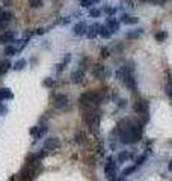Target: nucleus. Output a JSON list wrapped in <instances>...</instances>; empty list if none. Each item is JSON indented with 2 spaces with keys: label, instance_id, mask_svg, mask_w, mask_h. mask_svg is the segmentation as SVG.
I'll use <instances>...</instances> for the list:
<instances>
[{
  "label": "nucleus",
  "instance_id": "f257e3e1",
  "mask_svg": "<svg viewBox=\"0 0 172 181\" xmlns=\"http://www.w3.org/2000/svg\"><path fill=\"white\" fill-rule=\"evenodd\" d=\"M142 122L140 121H135V119H122L119 124H118V135L122 143L126 145H133L140 140L142 137Z\"/></svg>",
  "mask_w": 172,
  "mask_h": 181
},
{
  "label": "nucleus",
  "instance_id": "f03ea898",
  "mask_svg": "<svg viewBox=\"0 0 172 181\" xmlns=\"http://www.w3.org/2000/svg\"><path fill=\"white\" fill-rule=\"evenodd\" d=\"M83 119L88 124V127L91 128L92 131H97L100 127V113L97 112L94 107L83 110Z\"/></svg>",
  "mask_w": 172,
  "mask_h": 181
},
{
  "label": "nucleus",
  "instance_id": "7ed1b4c3",
  "mask_svg": "<svg viewBox=\"0 0 172 181\" xmlns=\"http://www.w3.org/2000/svg\"><path fill=\"white\" fill-rule=\"evenodd\" d=\"M135 112L138 113L140 118H143V122H148L149 119V104L147 100L139 98L138 101L135 103Z\"/></svg>",
  "mask_w": 172,
  "mask_h": 181
},
{
  "label": "nucleus",
  "instance_id": "20e7f679",
  "mask_svg": "<svg viewBox=\"0 0 172 181\" xmlns=\"http://www.w3.org/2000/svg\"><path fill=\"white\" fill-rule=\"evenodd\" d=\"M104 172H106V178L107 181H116L118 180V168L115 163L113 157H109L104 163Z\"/></svg>",
  "mask_w": 172,
  "mask_h": 181
},
{
  "label": "nucleus",
  "instance_id": "39448f33",
  "mask_svg": "<svg viewBox=\"0 0 172 181\" xmlns=\"http://www.w3.org/2000/svg\"><path fill=\"white\" fill-rule=\"evenodd\" d=\"M69 104V100L67 95H64V94H57L56 97H55V106H56V109H60V110H65L67 107H68Z\"/></svg>",
  "mask_w": 172,
  "mask_h": 181
},
{
  "label": "nucleus",
  "instance_id": "423d86ee",
  "mask_svg": "<svg viewBox=\"0 0 172 181\" xmlns=\"http://www.w3.org/2000/svg\"><path fill=\"white\" fill-rule=\"evenodd\" d=\"M59 147H60V140L57 137H48V139H46V142H44V149H47V151L57 149Z\"/></svg>",
  "mask_w": 172,
  "mask_h": 181
},
{
  "label": "nucleus",
  "instance_id": "0eeeda50",
  "mask_svg": "<svg viewBox=\"0 0 172 181\" xmlns=\"http://www.w3.org/2000/svg\"><path fill=\"white\" fill-rule=\"evenodd\" d=\"M33 174H35L33 168L27 165V166H26V168L20 172V180H21V181H32V178L35 177Z\"/></svg>",
  "mask_w": 172,
  "mask_h": 181
},
{
  "label": "nucleus",
  "instance_id": "6e6552de",
  "mask_svg": "<svg viewBox=\"0 0 172 181\" xmlns=\"http://www.w3.org/2000/svg\"><path fill=\"white\" fill-rule=\"evenodd\" d=\"M124 83H126V86L130 90H133V92H136V89H138V85H136V79L133 77V74L131 73H128V74H126V77H124Z\"/></svg>",
  "mask_w": 172,
  "mask_h": 181
},
{
  "label": "nucleus",
  "instance_id": "1a4fd4ad",
  "mask_svg": "<svg viewBox=\"0 0 172 181\" xmlns=\"http://www.w3.org/2000/svg\"><path fill=\"white\" fill-rule=\"evenodd\" d=\"M73 32H74V35H77V36H82V35L88 33V26H86V23H85V21H79L77 24H74Z\"/></svg>",
  "mask_w": 172,
  "mask_h": 181
},
{
  "label": "nucleus",
  "instance_id": "9d476101",
  "mask_svg": "<svg viewBox=\"0 0 172 181\" xmlns=\"http://www.w3.org/2000/svg\"><path fill=\"white\" fill-rule=\"evenodd\" d=\"M100 29H101V24H98V23H94L91 27H88V38L89 39H94L97 35H100Z\"/></svg>",
  "mask_w": 172,
  "mask_h": 181
},
{
  "label": "nucleus",
  "instance_id": "9b49d317",
  "mask_svg": "<svg viewBox=\"0 0 172 181\" xmlns=\"http://www.w3.org/2000/svg\"><path fill=\"white\" fill-rule=\"evenodd\" d=\"M14 39H15V33H14V32H11V30H9V32L6 30V32H3V33L0 35V42H2V44L12 42Z\"/></svg>",
  "mask_w": 172,
  "mask_h": 181
},
{
  "label": "nucleus",
  "instance_id": "f8f14e48",
  "mask_svg": "<svg viewBox=\"0 0 172 181\" xmlns=\"http://www.w3.org/2000/svg\"><path fill=\"white\" fill-rule=\"evenodd\" d=\"M106 26H107V27L112 30V33L119 30V21H116V18H113V17L107 18V24H106Z\"/></svg>",
  "mask_w": 172,
  "mask_h": 181
},
{
  "label": "nucleus",
  "instance_id": "ddd939ff",
  "mask_svg": "<svg viewBox=\"0 0 172 181\" xmlns=\"http://www.w3.org/2000/svg\"><path fill=\"white\" fill-rule=\"evenodd\" d=\"M83 77H85L83 69H76V71L71 74V80H73V83H82V82H83Z\"/></svg>",
  "mask_w": 172,
  "mask_h": 181
},
{
  "label": "nucleus",
  "instance_id": "4468645a",
  "mask_svg": "<svg viewBox=\"0 0 172 181\" xmlns=\"http://www.w3.org/2000/svg\"><path fill=\"white\" fill-rule=\"evenodd\" d=\"M11 98H14V94L11 92V89H8V88H2L0 89V101L11 100Z\"/></svg>",
  "mask_w": 172,
  "mask_h": 181
},
{
  "label": "nucleus",
  "instance_id": "2eb2a0df",
  "mask_svg": "<svg viewBox=\"0 0 172 181\" xmlns=\"http://www.w3.org/2000/svg\"><path fill=\"white\" fill-rule=\"evenodd\" d=\"M130 158H133V154L128 152V151H122V152H119V154L116 156V160H118L119 163H124V161L130 160Z\"/></svg>",
  "mask_w": 172,
  "mask_h": 181
},
{
  "label": "nucleus",
  "instance_id": "dca6fc26",
  "mask_svg": "<svg viewBox=\"0 0 172 181\" xmlns=\"http://www.w3.org/2000/svg\"><path fill=\"white\" fill-rule=\"evenodd\" d=\"M11 62L9 60H0V76H5L8 71H9V68H11Z\"/></svg>",
  "mask_w": 172,
  "mask_h": 181
},
{
  "label": "nucleus",
  "instance_id": "f3484780",
  "mask_svg": "<svg viewBox=\"0 0 172 181\" xmlns=\"http://www.w3.org/2000/svg\"><path fill=\"white\" fill-rule=\"evenodd\" d=\"M138 21H139L138 17H128L127 14H124L121 17V23H126V24H136Z\"/></svg>",
  "mask_w": 172,
  "mask_h": 181
},
{
  "label": "nucleus",
  "instance_id": "a211bd4d",
  "mask_svg": "<svg viewBox=\"0 0 172 181\" xmlns=\"http://www.w3.org/2000/svg\"><path fill=\"white\" fill-rule=\"evenodd\" d=\"M100 36H101V38H106V39H109V38L112 36V30H110L107 26H101V29H100Z\"/></svg>",
  "mask_w": 172,
  "mask_h": 181
},
{
  "label": "nucleus",
  "instance_id": "6ab92c4d",
  "mask_svg": "<svg viewBox=\"0 0 172 181\" xmlns=\"http://www.w3.org/2000/svg\"><path fill=\"white\" fill-rule=\"evenodd\" d=\"M142 33H143V30H142V29H135V30L128 32L126 36L128 38V39H136V38H139V36H140Z\"/></svg>",
  "mask_w": 172,
  "mask_h": 181
},
{
  "label": "nucleus",
  "instance_id": "aec40b11",
  "mask_svg": "<svg viewBox=\"0 0 172 181\" xmlns=\"http://www.w3.org/2000/svg\"><path fill=\"white\" fill-rule=\"evenodd\" d=\"M74 139H76V143H80V145H83V143L86 142V135H85L83 131H77V133H76V136H74Z\"/></svg>",
  "mask_w": 172,
  "mask_h": 181
},
{
  "label": "nucleus",
  "instance_id": "412c9836",
  "mask_svg": "<svg viewBox=\"0 0 172 181\" xmlns=\"http://www.w3.org/2000/svg\"><path fill=\"white\" fill-rule=\"evenodd\" d=\"M12 17H14V15H12V12L5 11V12H2V15H0V21H3V23H6V24H8V23L12 20Z\"/></svg>",
  "mask_w": 172,
  "mask_h": 181
},
{
  "label": "nucleus",
  "instance_id": "4be33fe9",
  "mask_svg": "<svg viewBox=\"0 0 172 181\" xmlns=\"http://www.w3.org/2000/svg\"><path fill=\"white\" fill-rule=\"evenodd\" d=\"M6 56H15L17 53H18V50L15 48V47H12V45H6L5 47V51H3Z\"/></svg>",
  "mask_w": 172,
  "mask_h": 181
},
{
  "label": "nucleus",
  "instance_id": "5701e85b",
  "mask_svg": "<svg viewBox=\"0 0 172 181\" xmlns=\"http://www.w3.org/2000/svg\"><path fill=\"white\" fill-rule=\"evenodd\" d=\"M154 38H156V41H157V42H161V41H165V39L168 38V32L160 30V32H157V33L154 35Z\"/></svg>",
  "mask_w": 172,
  "mask_h": 181
},
{
  "label": "nucleus",
  "instance_id": "b1692460",
  "mask_svg": "<svg viewBox=\"0 0 172 181\" xmlns=\"http://www.w3.org/2000/svg\"><path fill=\"white\" fill-rule=\"evenodd\" d=\"M26 67V60L24 59H20V60H17L15 64H14V68L17 69V71H20V69H23Z\"/></svg>",
  "mask_w": 172,
  "mask_h": 181
},
{
  "label": "nucleus",
  "instance_id": "393cba45",
  "mask_svg": "<svg viewBox=\"0 0 172 181\" xmlns=\"http://www.w3.org/2000/svg\"><path fill=\"white\" fill-rule=\"evenodd\" d=\"M136 169H138V166H136V165H135V166H130V168H127V169L122 170V177H128L130 174H133V172H135Z\"/></svg>",
  "mask_w": 172,
  "mask_h": 181
},
{
  "label": "nucleus",
  "instance_id": "a878e982",
  "mask_svg": "<svg viewBox=\"0 0 172 181\" xmlns=\"http://www.w3.org/2000/svg\"><path fill=\"white\" fill-rule=\"evenodd\" d=\"M100 0H82V6H85V8H91L92 5H95V3H98Z\"/></svg>",
  "mask_w": 172,
  "mask_h": 181
},
{
  "label": "nucleus",
  "instance_id": "bb28decb",
  "mask_svg": "<svg viewBox=\"0 0 172 181\" xmlns=\"http://www.w3.org/2000/svg\"><path fill=\"white\" fill-rule=\"evenodd\" d=\"M46 133H47V127H46V125H44V127H39V128H38V135H36V137H35V139H36V140H38V139H41V137L46 135Z\"/></svg>",
  "mask_w": 172,
  "mask_h": 181
},
{
  "label": "nucleus",
  "instance_id": "cd10ccee",
  "mask_svg": "<svg viewBox=\"0 0 172 181\" xmlns=\"http://www.w3.org/2000/svg\"><path fill=\"white\" fill-rule=\"evenodd\" d=\"M29 3H30V6L35 8V9H38V8L42 6V0H29Z\"/></svg>",
  "mask_w": 172,
  "mask_h": 181
},
{
  "label": "nucleus",
  "instance_id": "c85d7f7f",
  "mask_svg": "<svg viewBox=\"0 0 172 181\" xmlns=\"http://www.w3.org/2000/svg\"><path fill=\"white\" fill-rule=\"evenodd\" d=\"M42 85H44V86H47V88H51V86L55 85V80L51 79V77H47V79H44Z\"/></svg>",
  "mask_w": 172,
  "mask_h": 181
},
{
  "label": "nucleus",
  "instance_id": "c756f323",
  "mask_svg": "<svg viewBox=\"0 0 172 181\" xmlns=\"http://www.w3.org/2000/svg\"><path fill=\"white\" fill-rule=\"evenodd\" d=\"M104 14H107V15H113V14H116V8H112V6H106L104 8Z\"/></svg>",
  "mask_w": 172,
  "mask_h": 181
},
{
  "label": "nucleus",
  "instance_id": "7c9ffc66",
  "mask_svg": "<svg viewBox=\"0 0 172 181\" xmlns=\"http://www.w3.org/2000/svg\"><path fill=\"white\" fill-rule=\"evenodd\" d=\"M121 5H122L124 8H128V9L135 8V6H133V2H131V0H122V2H121Z\"/></svg>",
  "mask_w": 172,
  "mask_h": 181
},
{
  "label": "nucleus",
  "instance_id": "2f4dec72",
  "mask_svg": "<svg viewBox=\"0 0 172 181\" xmlns=\"http://www.w3.org/2000/svg\"><path fill=\"white\" fill-rule=\"evenodd\" d=\"M100 53H101V57H109L110 56V50H109L107 47H103V48L100 50Z\"/></svg>",
  "mask_w": 172,
  "mask_h": 181
},
{
  "label": "nucleus",
  "instance_id": "473e14b6",
  "mask_svg": "<svg viewBox=\"0 0 172 181\" xmlns=\"http://www.w3.org/2000/svg\"><path fill=\"white\" fill-rule=\"evenodd\" d=\"M100 15H101V11H100V9H91V11H89V17L97 18V17H100Z\"/></svg>",
  "mask_w": 172,
  "mask_h": 181
},
{
  "label": "nucleus",
  "instance_id": "72a5a7b5",
  "mask_svg": "<svg viewBox=\"0 0 172 181\" xmlns=\"http://www.w3.org/2000/svg\"><path fill=\"white\" fill-rule=\"evenodd\" d=\"M145 160H147V154H143V156H140V157L136 160V166H142L143 163H145Z\"/></svg>",
  "mask_w": 172,
  "mask_h": 181
},
{
  "label": "nucleus",
  "instance_id": "f704fd0d",
  "mask_svg": "<svg viewBox=\"0 0 172 181\" xmlns=\"http://www.w3.org/2000/svg\"><path fill=\"white\" fill-rule=\"evenodd\" d=\"M27 42H29V39H26V38H24V39H21V41H20V44H18V48H17V50H18V51H21L24 47L27 45Z\"/></svg>",
  "mask_w": 172,
  "mask_h": 181
},
{
  "label": "nucleus",
  "instance_id": "c9c22d12",
  "mask_svg": "<svg viewBox=\"0 0 172 181\" xmlns=\"http://www.w3.org/2000/svg\"><path fill=\"white\" fill-rule=\"evenodd\" d=\"M166 94L172 98V80H169V83H168V86H166Z\"/></svg>",
  "mask_w": 172,
  "mask_h": 181
},
{
  "label": "nucleus",
  "instance_id": "e433bc0d",
  "mask_svg": "<svg viewBox=\"0 0 172 181\" xmlns=\"http://www.w3.org/2000/svg\"><path fill=\"white\" fill-rule=\"evenodd\" d=\"M69 60H71V55H65V57H64V60H62V64H64V65H67V64H68Z\"/></svg>",
  "mask_w": 172,
  "mask_h": 181
},
{
  "label": "nucleus",
  "instance_id": "4c0bfd02",
  "mask_svg": "<svg viewBox=\"0 0 172 181\" xmlns=\"http://www.w3.org/2000/svg\"><path fill=\"white\" fill-rule=\"evenodd\" d=\"M38 128H39V127H32V128H30V135L33 136V137H36V135H38Z\"/></svg>",
  "mask_w": 172,
  "mask_h": 181
},
{
  "label": "nucleus",
  "instance_id": "58836bf2",
  "mask_svg": "<svg viewBox=\"0 0 172 181\" xmlns=\"http://www.w3.org/2000/svg\"><path fill=\"white\" fill-rule=\"evenodd\" d=\"M64 67H65L64 64H59V65H56V71H57V73H60V71L64 69Z\"/></svg>",
  "mask_w": 172,
  "mask_h": 181
},
{
  "label": "nucleus",
  "instance_id": "ea45409f",
  "mask_svg": "<svg viewBox=\"0 0 172 181\" xmlns=\"http://www.w3.org/2000/svg\"><path fill=\"white\" fill-rule=\"evenodd\" d=\"M38 35H42V33H46V29H38V32H36Z\"/></svg>",
  "mask_w": 172,
  "mask_h": 181
},
{
  "label": "nucleus",
  "instance_id": "a19ab883",
  "mask_svg": "<svg viewBox=\"0 0 172 181\" xmlns=\"http://www.w3.org/2000/svg\"><path fill=\"white\" fill-rule=\"evenodd\" d=\"M69 20H71V18H65V20H62V24H67V23H69Z\"/></svg>",
  "mask_w": 172,
  "mask_h": 181
},
{
  "label": "nucleus",
  "instance_id": "79ce46f5",
  "mask_svg": "<svg viewBox=\"0 0 172 181\" xmlns=\"http://www.w3.org/2000/svg\"><path fill=\"white\" fill-rule=\"evenodd\" d=\"M168 169H169V170H171V172H172V160H171V161H169V165H168Z\"/></svg>",
  "mask_w": 172,
  "mask_h": 181
},
{
  "label": "nucleus",
  "instance_id": "37998d69",
  "mask_svg": "<svg viewBox=\"0 0 172 181\" xmlns=\"http://www.w3.org/2000/svg\"><path fill=\"white\" fill-rule=\"evenodd\" d=\"M116 181H124V177H121V178H118Z\"/></svg>",
  "mask_w": 172,
  "mask_h": 181
},
{
  "label": "nucleus",
  "instance_id": "c03bdc74",
  "mask_svg": "<svg viewBox=\"0 0 172 181\" xmlns=\"http://www.w3.org/2000/svg\"><path fill=\"white\" fill-rule=\"evenodd\" d=\"M140 2H145V3H149V0H140Z\"/></svg>",
  "mask_w": 172,
  "mask_h": 181
}]
</instances>
